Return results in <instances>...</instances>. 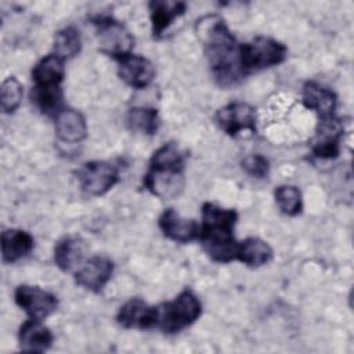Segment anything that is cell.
Here are the masks:
<instances>
[{
    "label": "cell",
    "mask_w": 354,
    "mask_h": 354,
    "mask_svg": "<svg viewBox=\"0 0 354 354\" xmlns=\"http://www.w3.org/2000/svg\"><path fill=\"white\" fill-rule=\"evenodd\" d=\"M199 36L216 83L221 87L238 84L246 76L241 66V43L236 41L224 19L217 15L205 17L199 22Z\"/></svg>",
    "instance_id": "cell-1"
},
{
    "label": "cell",
    "mask_w": 354,
    "mask_h": 354,
    "mask_svg": "<svg viewBox=\"0 0 354 354\" xmlns=\"http://www.w3.org/2000/svg\"><path fill=\"white\" fill-rule=\"evenodd\" d=\"M238 213L235 209L221 207L206 202L202 205L199 241L207 256L217 263L236 260L239 242L234 236Z\"/></svg>",
    "instance_id": "cell-2"
},
{
    "label": "cell",
    "mask_w": 354,
    "mask_h": 354,
    "mask_svg": "<svg viewBox=\"0 0 354 354\" xmlns=\"http://www.w3.org/2000/svg\"><path fill=\"white\" fill-rule=\"evenodd\" d=\"M185 155L176 142L159 147L151 156L144 176L145 188L160 199H173L184 188Z\"/></svg>",
    "instance_id": "cell-3"
},
{
    "label": "cell",
    "mask_w": 354,
    "mask_h": 354,
    "mask_svg": "<svg viewBox=\"0 0 354 354\" xmlns=\"http://www.w3.org/2000/svg\"><path fill=\"white\" fill-rule=\"evenodd\" d=\"M202 314L199 297L191 290H181L173 300L158 306V325L163 333L173 335L191 326Z\"/></svg>",
    "instance_id": "cell-4"
},
{
    "label": "cell",
    "mask_w": 354,
    "mask_h": 354,
    "mask_svg": "<svg viewBox=\"0 0 354 354\" xmlns=\"http://www.w3.org/2000/svg\"><path fill=\"white\" fill-rule=\"evenodd\" d=\"M241 66L245 75L282 64L288 57L283 43L266 36H256L239 46Z\"/></svg>",
    "instance_id": "cell-5"
},
{
    "label": "cell",
    "mask_w": 354,
    "mask_h": 354,
    "mask_svg": "<svg viewBox=\"0 0 354 354\" xmlns=\"http://www.w3.org/2000/svg\"><path fill=\"white\" fill-rule=\"evenodd\" d=\"M100 50L115 61L130 54L134 47V37L129 29L112 17H95L91 19Z\"/></svg>",
    "instance_id": "cell-6"
},
{
    "label": "cell",
    "mask_w": 354,
    "mask_h": 354,
    "mask_svg": "<svg viewBox=\"0 0 354 354\" xmlns=\"http://www.w3.org/2000/svg\"><path fill=\"white\" fill-rule=\"evenodd\" d=\"M82 191L90 196H101L119 181V170L106 160H90L76 173Z\"/></svg>",
    "instance_id": "cell-7"
},
{
    "label": "cell",
    "mask_w": 354,
    "mask_h": 354,
    "mask_svg": "<svg viewBox=\"0 0 354 354\" xmlns=\"http://www.w3.org/2000/svg\"><path fill=\"white\" fill-rule=\"evenodd\" d=\"M214 122L218 129L230 137H235L242 131L256 133L257 112L256 108L248 102L234 101L216 112Z\"/></svg>",
    "instance_id": "cell-8"
},
{
    "label": "cell",
    "mask_w": 354,
    "mask_h": 354,
    "mask_svg": "<svg viewBox=\"0 0 354 354\" xmlns=\"http://www.w3.org/2000/svg\"><path fill=\"white\" fill-rule=\"evenodd\" d=\"M14 300L29 318L43 321L58 307V299L54 293L39 286L19 285L14 292Z\"/></svg>",
    "instance_id": "cell-9"
},
{
    "label": "cell",
    "mask_w": 354,
    "mask_h": 354,
    "mask_svg": "<svg viewBox=\"0 0 354 354\" xmlns=\"http://www.w3.org/2000/svg\"><path fill=\"white\" fill-rule=\"evenodd\" d=\"M344 133L342 119L333 116L318 120L311 140V152L319 159H333L340 153V141Z\"/></svg>",
    "instance_id": "cell-10"
},
{
    "label": "cell",
    "mask_w": 354,
    "mask_h": 354,
    "mask_svg": "<svg viewBox=\"0 0 354 354\" xmlns=\"http://www.w3.org/2000/svg\"><path fill=\"white\" fill-rule=\"evenodd\" d=\"M113 261L105 256H93L75 271L76 285L98 293L101 292L113 274Z\"/></svg>",
    "instance_id": "cell-11"
},
{
    "label": "cell",
    "mask_w": 354,
    "mask_h": 354,
    "mask_svg": "<svg viewBox=\"0 0 354 354\" xmlns=\"http://www.w3.org/2000/svg\"><path fill=\"white\" fill-rule=\"evenodd\" d=\"M118 62V75L119 77L130 87L136 90H141L148 87L155 79L156 69L155 65L145 57L138 54H127L119 59Z\"/></svg>",
    "instance_id": "cell-12"
},
{
    "label": "cell",
    "mask_w": 354,
    "mask_h": 354,
    "mask_svg": "<svg viewBox=\"0 0 354 354\" xmlns=\"http://www.w3.org/2000/svg\"><path fill=\"white\" fill-rule=\"evenodd\" d=\"M116 321L126 329H151L158 325V306H149L142 299L127 300L118 311Z\"/></svg>",
    "instance_id": "cell-13"
},
{
    "label": "cell",
    "mask_w": 354,
    "mask_h": 354,
    "mask_svg": "<svg viewBox=\"0 0 354 354\" xmlns=\"http://www.w3.org/2000/svg\"><path fill=\"white\" fill-rule=\"evenodd\" d=\"M162 234L177 243H188L198 239L199 224L192 218H185L174 209H165L158 220Z\"/></svg>",
    "instance_id": "cell-14"
},
{
    "label": "cell",
    "mask_w": 354,
    "mask_h": 354,
    "mask_svg": "<svg viewBox=\"0 0 354 354\" xmlns=\"http://www.w3.org/2000/svg\"><path fill=\"white\" fill-rule=\"evenodd\" d=\"M303 105L318 115V120L336 116L337 97L333 90L317 82H306L301 90Z\"/></svg>",
    "instance_id": "cell-15"
},
{
    "label": "cell",
    "mask_w": 354,
    "mask_h": 354,
    "mask_svg": "<svg viewBox=\"0 0 354 354\" xmlns=\"http://www.w3.org/2000/svg\"><path fill=\"white\" fill-rule=\"evenodd\" d=\"M51 330L39 319H26L18 330L19 348L28 353H44L53 344Z\"/></svg>",
    "instance_id": "cell-16"
},
{
    "label": "cell",
    "mask_w": 354,
    "mask_h": 354,
    "mask_svg": "<svg viewBox=\"0 0 354 354\" xmlns=\"http://www.w3.org/2000/svg\"><path fill=\"white\" fill-rule=\"evenodd\" d=\"M55 134L66 144H77L83 141L87 136L84 116L73 108H64L55 116Z\"/></svg>",
    "instance_id": "cell-17"
},
{
    "label": "cell",
    "mask_w": 354,
    "mask_h": 354,
    "mask_svg": "<svg viewBox=\"0 0 354 354\" xmlns=\"http://www.w3.org/2000/svg\"><path fill=\"white\" fill-rule=\"evenodd\" d=\"M148 8L152 25V35L158 39L174 22V19L184 15V12L187 11V4L183 1L152 0L148 3Z\"/></svg>",
    "instance_id": "cell-18"
},
{
    "label": "cell",
    "mask_w": 354,
    "mask_h": 354,
    "mask_svg": "<svg viewBox=\"0 0 354 354\" xmlns=\"http://www.w3.org/2000/svg\"><path fill=\"white\" fill-rule=\"evenodd\" d=\"M35 246L33 236L19 228H8L1 232V259L4 263H15L26 257Z\"/></svg>",
    "instance_id": "cell-19"
},
{
    "label": "cell",
    "mask_w": 354,
    "mask_h": 354,
    "mask_svg": "<svg viewBox=\"0 0 354 354\" xmlns=\"http://www.w3.org/2000/svg\"><path fill=\"white\" fill-rule=\"evenodd\" d=\"M64 62L65 61L61 59L54 53L43 57L32 69L33 87H40V88L61 87V83L65 76Z\"/></svg>",
    "instance_id": "cell-20"
},
{
    "label": "cell",
    "mask_w": 354,
    "mask_h": 354,
    "mask_svg": "<svg viewBox=\"0 0 354 354\" xmlns=\"http://www.w3.org/2000/svg\"><path fill=\"white\" fill-rule=\"evenodd\" d=\"M86 243L77 236H64L54 248V261L62 271H71L83 264L86 256Z\"/></svg>",
    "instance_id": "cell-21"
},
{
    "label": "cell",
    "mask_w": 354,
    "mask_h": 354,
    "mask_svg": "<svg viewBox=\"0 0 354 354\" xmlns=\"http://www.w3.org/2000/svg\"><path fill=\"white\" fill-rule=\"evenodd\" d=\"M272 248L266 241L257 236L246 238L238 245L236 260L252 268L268 264L272 260Z\"/></svg>",
    "instance_id": "cell-22"
},
{
    "label": "cell",
    "mask_w": 354,
    "mask_h": 354,
    "mask_svg": "<svg viewBox=\"0 0 354 354\" xmlns=\"http://www.w3.org/2000/svg\"><path fill=\"white\" fill-rule=\"evenodd\" d=\"M127 127L133 131H138L147 136L156 134L160 119L158 109L148 106H133L127 111L126 115Z\"/></svg>",
    "instance_id": "cell-23"
},
{
    "label": "cell",
    "mask_w": 354,
    "mask_h": 354,
    "mask_svg": "<svg viewBox=\"0 0 354 354\" xmlns=\"http://www.w3.org/2000/svg\"><path fill=\"white\" fill-rule=\"evenodd\" d=\"M54 54L66 61L76 57L82 48V37L75 26H65L54 35Z\"/></svg>",
    "instance_id": "cell-24"
},
{
    "label": "cell",
    "mask_w": 354,
    "mask_h": 354,
    "mask_svg": "<svg viewBox=\"0 0 354 354\" xmlns=\"http://www.w3.org/2000/svg\"><path fill=\"white\" fill-rule=\"evenodd\" d=\"M274 198L279 210L286 216H297L303 209L301 192L295 185H278L274 191Z\"/></svg>",
    "instance_id": "cell-25"
},
{
    "label": "cell",
    "mask_w": 354,
    "mask_h": 354,
    "mask_svg": "<svg viewBox=\"0 0 354 354\" xmlns=\"http://www.w3.org/2000/svg\"><path fill=\"white\" fill-rule=\"evenodd\" d=\"M24 95L22 84L18 82L17 77L10 76L1 83L0 88V104L1 111L4 113H12L21 105Z\"/></svg>",
    "instance_id": "cell-26"
},
{
    "label": "cell",
    "mask_w": 354,
    "mask_h": 354,
    "mask_svg": "<svg viewBox=\"0 0 354 354\" xmlns=\"http://www.w3.org/2000/svg\"><path fill=\"white\" fill-rule=\"evenodd\" d=\"M241 166L249 176L256 178H266L270 173V163L260 153H252L245 156L241 162Z\"/></svg>",
    "instance_id": "cell-27"
}]
</instances>
